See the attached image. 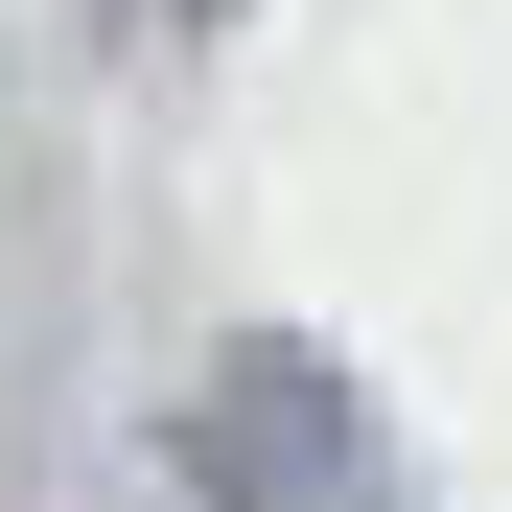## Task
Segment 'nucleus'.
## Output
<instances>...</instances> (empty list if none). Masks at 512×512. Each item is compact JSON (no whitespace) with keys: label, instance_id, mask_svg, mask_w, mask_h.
I'll list each match as a JSON object with an SVG mask.
<instances>
[{"label":"nucleus","instance_id":"f03ea898","mask_svg":"<svg viewBox=\"0 0 512 512\" xmlns=\"http://www.w3.org/2000/svg\"><path fill=\"white\" fill-rule=\"evenodd\" d=\"M117 24H187V0H117Z\"/></svg>","mask_w":512,"mask_h":512},{"label":"nucleus","instance_id":"f257e3e1","mask_svg":"<svg viewBox=\"0 0 512 512\" xmlns=\"http://www.w3.org/2000/svg\"><path fill=\"white\" fill-rule=\"evenodd\" d=\"M187 489H210V512H396L373 396L326 373L303 326H233V350L187 373Z\"/></svg>","mask_w":512,"mask_h":512}]
</instances>
